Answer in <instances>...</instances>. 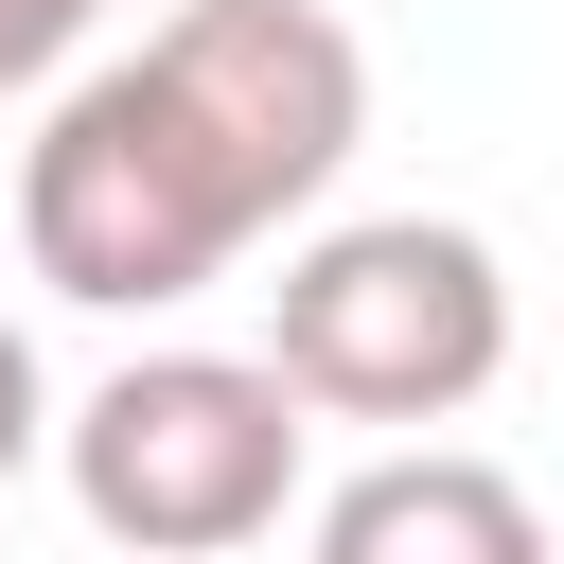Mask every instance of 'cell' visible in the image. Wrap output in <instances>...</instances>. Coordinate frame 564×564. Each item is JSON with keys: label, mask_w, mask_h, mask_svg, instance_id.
I'll list each match as a JSON object with an SVG mask.
<instances>
[{"label": "cell", "mask_w": 564, "mask_h": 564, "mask_svg": "<svg viewBox=\"0 0 564 564\" xmlns=\"http://www.w3.org/2000/svg\"><path fill=\"white\" fill-rule=\"evenodd\" d=\"M370 141V53L335 0H176L18 141V264L88 317H176L282 247Z\"/></svg>", "instance_id": "cell-1"}, {"label": "cell", "mask_w": 564, "mask_h": 564, "mask_svg": "<svg viewBox=\"0 0 564 564\" xmlns=\"http://www.w3.org/2000/svg\"><path fill=\"white\" fill-rule=\"evenodd\" d=\"M264 370L317 405V423H458L494 370H511V264L458 229V212H335L282 247L264 282Z\"/></svg>", "instance_id": "cell-2"}, {"label": "cell", "mask_w": 564, "mask_h": 564, "mask_svg": "<svg viewBox=\"0 0 564 564\" xmlns=\"http://www.w3.org/2000/svg\"><path fill=\"white\" fill-rule=\"evenodd\" d=\"M300 441H317V405L264 352H123L70 405L53 476L123 564H229L300 511Z\"/></svg>", "instance_id": "cell-3"}, {"label": "cell", "mask_w": 564, "mask_h": 564, "mask_svg": "<svg viewBox=\"0 0 564 564\" xmlns=\"http://www.w3.org/2000/svg\"><path fill=\"white\" fill-rule=\"evenodd\" d=\"M317 564H546V511L476 441H388L317 494Z\"/></svg>", "instance_id": "cell-4"}, {"label": "cell", "mask_w": 564, "mask_h": 564, "mask_svg": "<svg viewBox=\"0 0 564 564\" xmlns=\"http://www.w3.org/2000/svg\"><path fill=\"white\" fill-rule=\"evenodd\" d=\"M106 18H141V0H0V88H53ZM159 18H176V0H159Z\"/></svg>", "instance_id": "cell-5"}, {"label": "cell", "mask_w": 564, "mask_h": 564, "mask_svg": "<svg viewBox=\"0 0 564 564\" xmlns=\"http://www.w3.org/2000/svg\"><path fill=\"white\" fill-rule=\"evenodd\" d=\"M53 441H70V405H53V370H35V335L0 317V476H35Z\"/></svg>", "instance_id": "cell-6"}]
</instances>
